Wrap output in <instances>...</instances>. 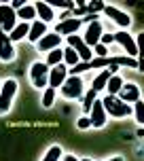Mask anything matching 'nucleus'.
<instances>
[{
  "label": "nucleus",
  "mask_w": 144,
  "mask_h": 161,
  "mask_svg": "<svg viewBox=\"0 0 144 161\" xmlns=\"http://www.w3.org/2000/svg\"><path fill=\"white\" fill-rule=\"evenodd\" d=\"M96 100H97V91H93V89L85 91V97H83V110L87 113V117H89V110H91V106L96 104Z\"/></svg>",
  "instance_id": "nucleus-27"
},
{
  "label": "nucleus",
  "mask_w": 144,
  "mask_h": 161,
  "mask_svg": "<svg viewBox=\"0 0 144 161\" xmlns=\"http://www.w3.org/2000/svg\"><path fill=\"white\" fill-rule=\"evenodd\" d=\"M89 121H91V127H106V121H108V114L104 110V104H102V100H96V104L91 106V110H89Z\"/></svg>",
  "instance_id": "nucleus-11"
},
{
  "label": "nucleus",
  "mask_w": 144,
  "mask_h": 161,
  "mask_svg": "<svg viewBox=\"0 0 144 161\" xmlns=\"http://www.w3.org/2000/svg\"><path fill=\"white\" fill-rule=\"evenodd\" d=\"M117 68H119V66H110V68H106V70H100V72H97V76H93L91 89H93V91H97V93H100V91H104L108 79L114 74V70H117Z\"/></svg>",
  "instance_id": "nucleus-17"
},
{
  "label": "nucleus",
  "mask_w": 144,
  "mask_h": 161,
  "mask_svg": "<svg viewBox=\"0 0 144 161\" xmlns=\"http://www.w3.org/2000/svg\"><path fill=\"white\" fill-rule=\"evenodd\" d=\"M17 55V49L15 45L11 42V38H8V34L0 28V59L4 62V64H8V62H13Z\"/></svg>",
  "instance_id": "nucleus-10"
},
{
  "label": "nucleus",
  "mask_w": 144,
  "mask_h": 161,
  "mask_svg": "<svg viewBox=\"0 0 144 161\" xmlns=\"http://www.w3.org/2000/svg\"><path fill=\"white\" fill-rule=\"evenodd\" d=\"M47 66L49 68H55V66H59V64H64V49L59 47V49H53V51H49L47 53Z\"/></svg>",
  "instance_id": "nucleus-21"
},
{
  "label": "nucleus",
  "mask_w": 144,
  "mask_h": 161,
  "mask_svg": "<svg viewBox=\"0 0 144 161\" xmlns=\"http://www.w3.org/2000/svg\"><path fill=\"white\" fill-rule=\"evenodd\" d=\"M28 34H30V24L19 21V24L15 25V30L8 34V38H11V42H21L24 38H28Z\"/></svg>",
  "instance_id": "nucleus-20"
},
{
  "label": "nucleus",
  "mask_w": 144,
  "mask_h": 161,
  "mask_svg": "<svg viewBox=\"0 0 144 161\" xmlns=\"http://www.w3.org/2000/svg\"><path fill=\"white\" fill-rule=\"evenodd\" d=\"M59 93H62L66 100H79V97H83L85 96V83H83V76L68 74V79L64 80V85L59 87Z\"/></svg>",
  "instance_id": "nucleus-3"
},
{
  "label": "nucleus",
  "mask_w": 144,
  "mask_h": 161,
  "mask_svg": "<svg viewBox=\"0 0 144 161\" xmlns=\"http://www.w3.org/2000/svg\"><path fill=\"white\" fill-rule=\"evenodd\" d=\"M49 72H51V68L47 66V62H34L30 66V70H28V76H30L32 87L45 91L49 87Z\"/></svg>",
  "instance_id": "nucleus-1"
},
{
  "label": "nucleus",
  "mask_w": 144,
  "mask_h": 161,
  "mask_svg": "<svg viewBox=\"0 0 144 161\" xmlns=\"http://www.w3.org/2000/svg\"><path fill=\"white\" fill-rule=\"evenodd\" d=\"M102 104H104V110L108 117L112 119H125V117H131V106L125 104L123 100H119L117 96H106L102 100Z\"/></svg>",
  "instance_id": "nucleus-2"
},
{
  "label": "nucleus",
  "mask_w": 144,
  "mask_h": 161,
  "mask_svg": "<svg viewBox=\"0 0 144 161\" xmlns=\"http://www.w3.org/2000/svg\"><path fill=\"white\" fill-rule=\"evenodd\" d=\"M53 8H74L76 7V2H68V0H53V2H49Z\"/></svg>",
  "instance_id": "nucleus-29"
},
{
  "label": "nucleus",
  "mask_w": 144,
  "mask_h": 161,
  "mask_svg": "<svg viewBox=\"0 0 144 161\" xmlns=\"http://www.w3.org/2000/svg\"><path fill=\"white\" fill-rule=\"evenodd\" d=\"M108 19H112L117 25H121L123 30L125 28H129L131 25V17H129V13H125L123 8H119V7H114V4H106L104 7V11H102Z\"/></svg>",
  "instance_id": "nucleus-7"
},
{
  "label": "nucleus",
  "mask_w": 144,
  "mask_h": 161,
  "mask_svg": "<svg viewBox=\"0 0 144 161\" xmlns=\"http://www.w3.org/2000/svg\"><path fill=\"white\" fill-rule=\"evenodd\" d=\"M64 64L68 66V70H72L74 66H79V64H80L79 53H76V51H74L72 47H66V49H64Z\"/></svg>",
  "instance_id": "nucleus-24"
},
{
  "label": "nucleus",
  "mask_w": 144,
  "mask_h": 161,
  "mask_svg": "<svg viewBox=\"0 0 144 161\" xmlns=\"http://www.w3.org/2000/svg\"><path fill=\"white\" fill-rule=\"evenodd\" d=\"M85 24L83 17H72V19H64L59 25H55V32L59 36H72V34L79 32V28Z\"/></svg>",
  "instance_id": "nucleus-13"
},
{
  "label": "nucleus",
  "mask_w": 144,
  "mask_h": 161,
  "mask_svg": "<svg viewBox=\"0 0 144 161\" xmlns=\"http://www.w3.org/2000/svg\"><path fill=\"white\" fill-rule=\"evenodd\" d=\"M76 127L83 129V131H85V129H89V127H91V121H89V117H80V119L76 121Z\"/></svg>",
  "instance_id": "nucleus-31"
},
{
  "label": "nucleus",
  "mask_w": 144,
  "mask_h": 161,
  "mask_svg": "<svg viewBox=\"0 0 144 161\" xmlns=\"http://www.w3.org/2000/svg\"><path fill=\"white\" fill-rule=\"evenodd\" d=\"M93 53H96L93 57H108V47H104V45L100 42V45L93 47Z\"/></svg>",
  "instance_id": "nucleus-30"
},
{
  "label": "nucleus",
  "mask_w": 144,
  "mask_h": 161,
  "mask_svg": "<svg viewBox=\"0 0 144 161\" xmlns=\"http://www.w3.org/2000/svg\"><path fill=\"white\" fill-rule=\"evenodd\" d=\"M140 93H142V91H140V87H138L136 83H123V87H121V91L117 93V97L131 106V104H136L138 100H142Z\"/></svg>",
  "instance_id": "nucleus-12"
},
{
  "label": "nucleus",
  "mask_w": 144,
  "mask_h": 161,
  "mask_svg": "<svg viewBox=\"0 0 144 161\" xmlns=\"http://www.w3.org/2000/svg\"><path fill=\"white\" fill-rule=\"evenodd\" d=\"M102 36H104V25L100 21H89V25L85 28V34H83V40L93 49L96 45H100Z\"/></svg>",
  "instance_id": "nucleus-9"
},
{
  "label": "nucleus",
  "mask_w": 144,
  "mask_h": 161,
  "mask_svg": "<svg viewBox=\"0 0 144 161\" xmlns=\"http://www.w3.org/2000/svg\"><path fill=\"white\" fill-rule=\"evenodd\" d=\"M62 157H64L62 146H59V144H51L47 148V153L42 155V159H40V161H62Z\"/></svg>",
  "instance_id": "nucleus-23"
},
{
  "label": "nucleus",
  "mask_w": 144,
  "mask_h": 161,
  "mask_svg": "<svg viewBox=\"0 0 144 161\" xmlns=\"http://www.w3.org/2000/svg\"><path fill=\"white\" fill-rule=\"evenodd\" d=\"M123 76H119V74H112L110 79H108V83H106V91H108V96H117L121 91V87H123Z\"/></svg>",
  "instance_id": "nucleus-22"
},
{
  "label": "nucleus",
  "mask_w": 144,
  "mask_h": 161,
  "mask_svg": "<svg viewBox=\"0 0 144 161\" xmlns=\"http://www.w3.org/2000/svg\"><path fill=\"white\" fill-rule=\"evenodd\" d=\"M138 136H144V127H138V131H136Z\"/></svg>",
  "instance_id": "nucleus-36"
},
{
  "label": "nucleus",
  "mask_w": 144,
  "mask_h": 161,
  "mask_svg": "<svg viewBox=\"0 0 144 161\" xmlns=\"http://www.w3.org/2000/svg\"><path fill=\"white\" fill-rule=\"evenodd\" d=\"M68 74H70V70H68L66 64H59L55 68H51V72H49V87L59 89L64 85V80L68 79Z\"/></svg>",
  "instance_id": "nucleus-15"
},
{
  "label": "nucleus",
  "mask_w": 144,
  "mask_h": 161,
  "mask_svg": "<svg viewBox=\"0 0 144 161\" xmlns=\"http://www.w3.org/2000/svg\"><path fill=\"white\" fill-rule=\"evenodd\" d=\"M24 4H25V2H24V0H13V2H11V7H13V8H15V11H19V8H21V7H24Z\"/></svg>",
  "instance_id": "nucleus-33"
},
{
  "label": "nucleus",
  "mask_w": 144,
  "mask_h": 161,
  "mask_svg": "<svg viewBox=\"0 0 144 161\" xmlns=\"http://www.w3.org/2000/svg\"><path fill=\"white\" fill-rule=\"evenodd\" d=\"M80 161H93V159H89V157H83V159H80Z\"/></svg>",
  "instance_id": "nucleus-37"
},
{
  "label": "nucleus",
  "mask_w": 144,
  "mask_h": 161,
  "mask_svg": "<svg viewBox=\"0 0 144 161\" xmlns=\"http://www.w3.org/2000/svg\"><path fill=\"white\" fill-rule=\"evenodd\" d=\"M66 42H68V47H72L76 53H79L80 62H89V59H93V49L83 40V36H79V34L66 36Z\"/></svg>",
  "instance_id": "nucleus-6"
},
{
  "label": "nucleus",
  "mask_w": 144,
  "mask_h": 161,
  "mask_svg": "<svg viewBox=\"0 0 144 161\" xmlns=\"http://www.w3.org/2000/svg\"><path fill=\"white\" fill-rule=\"evenodd\" d=\"M17 89H19V85H17L15 79H7L2 83V91H0V114H7L11 110L13 100L17 96Z\"/></svg>",
  "instance_id": "nucleus-4"
},
{
  "label": "nucleus",
  "mask_w": 144,
  "mask_h": 161,
  "mask_svg": "<svg viewBox=\"0 0 144 161\" xmlns=\"http://www.w3.org/2000/svg\"><path fill=\"white\" fill-rule=\"evenodd\" d=\"M55 93H57V89H53V87H47L45 91H42V106L45 108H51V106L55 104Z\"/></svg>",
  "instance_id": "nucleus-28"
},
{
  "label": "nucleus",
  "mask_w": 144,
  "mask_h": 161,
  "mask_svg": "<svg viewBox=\"0 0 144 161\" xmlns=\"http://www.w3.org/2000/svg\"><path fill=\"white\" fill-rule=\"evenodd\" d=\"M131 117L136 119L138 125H144V100H138L136 104H131Z\"/></svg>",
  "instance_id": "nucleus-25"
},
{
  "label": "nucleus",
  "mask_w": 144,
  "mask_h": 161,
  "mask_svg": "<svg viewBox=\"0 0 144 161\" xmlns=\"http://www.w3.org/2000/svg\"><path fill=\"white\" fill-rule=\"evenodd\" d=\"M0 91H2V83H0Z\"/></svg>",
  "instance_id": "nucleus-38"
},
{
  "label": "nucleus",
  "mask_w": 144,
  "mask_h": 161,
  "mask_svg": "<svg viewBox=\"0 0 144 161\" xmlns=\"http://www.w3.org/2000/svg\"><path fill=\"white\" fill-rule=\"evenodd\" d=\"M62 161H80V159H79V157H74L72 153H66L64 157H62Z\"/></svg>",
  "instance_id": "nucleus-34"
},
{
  "label": "nucleus",
  "mask_w": 144,
  "mask_h": 161,
  "mask_svg": "<svg viewBox=\"0 0 144 161\" xmlns=\"http://www.w3.org/2000/svg\"><path fill=\"white\" fill-rule=\"evenodd\" d=\"M47 32H49L47 24H42V21H38V19H36V21H32V24H30V34H28V40H30L32 45H36V42H38V40L42 38Z\"/></svg>",
  "instance_id": "nucleus-18"
},
{
  "label": "nucleus",
  "mask_w": 144,
  "mask_h": 161,
  "mask_svg": "<svg viewBox=\"0 0 144 161\" xmlns=\"http://www.w3.org/2000/svg\"><path fill=\"white\" fill-rule=\"evenodd\" d=\"M136 47H138V55H140V59H138V70L144 72V32H140L136 36Z\"/></svg>",
  "instance_id": "nucleus-26"
},
{
  "label": "nucleus",
  "mask_w": 144,
  "mask_h": 161,
  "mask_svg": "<svg viewBox=\"0 0 144 161\" xmlns=\"http://www.w3.org/2000/svg\"><path fill=\"white\" fill-rule=\"evenodd\" d=\"M17 19H19V21H25V24L36 21V8H34V2H25L24 7L17 11Z\"/></svg>",
  "instance_id": "nucleus-19"
},
{
  "label": "nucleus",
  "mask_w": 144,
  "mask_h": 161,
  "mask_svg": "<svg viewBox=\"0 0 144 161\" xmlns=\"http://www.w3.org/2000/svg\"><path fill=\"white\" fill-rule=\"evenodd\" d=\"M59 45H62V36L57 32H47L38 42H36V49L42 51V53H49V51H53V49H59Z\"/></svg>",
  "instance_id": "nucleus-14"
},
{
  "label": "nucleus",
  "mask_w": 144,
  "mask_h": 161,
  "mask_svg": "<svg viewBox=\"0 0 144 161\" xmlns=\"http://www.w3.org/2000/svg\"><path fill=\"white\" fill-rule=\"evenodd\" d=\"M100 42H102L104 47H108L110 42H114V34H106L104 32V36H102V40H100Z\"/></svg>",
  "instance_id": "nucleus-32"
},
{
  "label": "nucleus",
  "mask_w": 144,
  "mask_h": 161,
  "mask_svg": "<svg viewBox=\"0 0 144 161\" xmlns=\"http://www.w3.org/2000/svg\"><path fill=\"white\" fill-rule=\"evenodd\" d=\"M17 24H19V19H17V11L11 7V4L0 2V28H2L7 34H11L13 30H15Z\"/></svg>",
  "instance_id": "nucleus-5"
},
{
  "label": "nucleus",
  "mask_w": 144,
  "mask_h": 161,
  "mask_svg": "<svg viewBox=\"0 0 144 161\" xmlns=\"http://www.w3.org/2000/svg\"><path fill=\"white\" fill-rule=\"evenodd\" d=\"M34 8H36V17H38V21H42V24H51V21L55 19V8L51 7L49 2H45V0L34 2Z\"/></svg>",
  "instance_id": "nucleus-16"
},
{
  "label": "nucleus",
  "mask_w": 144,
  "mask_h": 161,
  "mask_svg": "<svg viewBox=\"0 0 144 161\" xmlns=\"http://www.w3.org/2000/svg\"><path fill=\"white\" fill-rule=\"evenodd\" d=\"M106 161H125V159H123V157H119V155H117V157H110V159H106Z\"/></svg>",
  "instance_id": "nucleus-35"
},
{
  "label": "nucleus",
  "mask_w": 144,
  "mask_h": 161,
  "mask_svg": "<svg viewBox=\"0 0 144 161\" xmlns=\"http://www.w3.org/2000/svg\"><path fill=\"white\" fill-rule=\"evenodd\" d=\"M114 42H117L119 47H123V49H125L129 57H134V59H138V47H136V38H134V36H131V34H129L127 30H119V32H114Z\"/></svg>",
  "instance_id": "nucleus-8"
}]
</instances>
